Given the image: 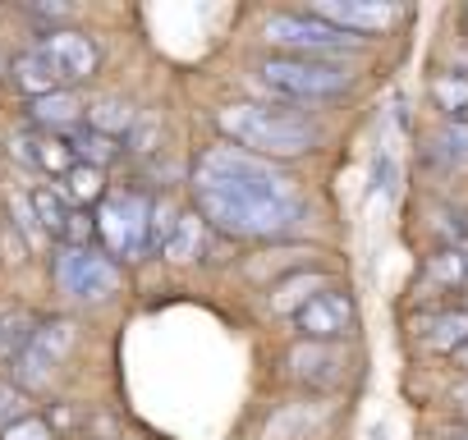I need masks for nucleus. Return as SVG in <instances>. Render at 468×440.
Returning <instances> with one entry per match:
<instances>
[{
    "mask_svg": "<svg viewBox=\"0 0 468 440\" xmlns=\"http://www.w3.org/2000/svg\"><path fill=\"white\" fill-rule=\"evenodd\" d=\"M431 101L450 120H468V74H436L431 79Z\"/></svg>",
    "mask_w": 468,
    "mask_h": 440,
    "instance_id": "24",
    "label": "nucleus"
},
{
    "mask_svg": "<svg viewBox=\"0 0 468 440\" xmlns=\"http://www.w3.org/2000/svg\"><path fill=\"white\" fill-rule=\"evenodd\" d=\"M65 147L74 152L79 165H92V170H106V165H115V161L124 156V147H120L115 138H106V133H97V129H88V124H79L74 133H65Z\"/></svg>",
    "mask_w": 468,
    "mask_h": 440,
    "instance_id": "17",
    "label": "nucleus"
},
{
    "mask_svg": "<svg viewBox=\"0 0 468 440\" xmlns=\"http://www.w3.org/2000/svg\"><path fill=\"white\" fill-rule=\"evenodd\" d=\"M216 129L229 138V147L262 156V161H290V156H303L322 142V129L308 124L303 115H290L281 106H258V101L225 106L216 115Z\"/></svg>",
    "mask_w": 468,
    "mask_h": 440,
    "instance_id": "2",
    "label": "nucleus"
},
{
    "mask_svg": "<svg viewBox=\"0 0 468 440\" xmlns=\"http://www.w3.org/2000/svg\"><path fill=\"white\" fill-rule=\"evenodd\" d=\"M294 330L313 344H340L354 330V299L335 285H326L322 294H313L299 312H294Z\"/></svg>",
    "mask_w": 468,
    "mask_h": 440,
    "instance_id": "10",
    "label": "nucleus"
},
{
    "mask_svg": "<svg viewBox=\"0 0 468 440\" xmlns=\"http://www.w3.org/2000/svg\"><path fill=\"white\" fill-rule=\"evenodd\" d=\"M56 193H60L69 206H79V211H83L88 202H101V197H106V179H101V170H92V165H79V161H74V165L60 174V188H56Z\"/></svg>",
    "mask_w": 468,
    "mask_h": 440,
    "instance_id": "21",
    "label": "nucleus"
},
{
    "mask_svg": "<svg viewBox=\"0 0 468 440\" xmlns=\"http://www.w3.org/2000/svg\"><path fill=\"white\" fill-rule=\"evenodd\" d=\"M193 197L202 225H216L229 239H294L308 225V202L294 174L239 147L197 156Z\"/></svg>",
    "mask_w": 468,
    "mask_h": 440,
    "instance_id": "1",
    "label": "nucleus"
},
{
    "mask_svg": "<svg viewBox=\"0 0 468 440\" xmlns=\"http://www.w3.org/2000/svg\"><path fill=\"white\" fill-rule=\"evenodd\" d=\"M427 349H436V353H454L459 344H468V312L459 308H445V312H436L431 317V326H427Z\"/></svg>",
    "mask_w": 468,
    "mask_h": 440,
    "instance_id": "22",
    "label": "nucleus"
},
{
    "mask_svg": "<svg viewBox=\"0 0 468 440\" xmlns=\"http://www.w3.org/2000/svg\"><path fill=\"white\" fill-rule=\"evenodd\" d=\"M202 215L197 211H179L175 215V225H170V235H165V244H161V253L170 257V262H193L197 253H202Z\"/></svg>",
    "mask_w": 468,
    "mask_h": 440,
    "instance_id": "20",
    "label": "nucleus"
},
{
    "mask_svg": "<svg viewBox=\"0 0 468 440\" xmlns=\"http://www.w3.org/2000/svg\"><path fill=\"white\" fill-rule=\"evenodd\" d=\"M69 349H74V321H69V317L37 321L33 335H28V344L10 358V381H15L24 394L47 390V385L56 381V372L65 367Z\"/></svg>",
    "mask_w": 468,
    "mask_h": 440,
    "instance_id": "5",
    "label": "nucleus"
},
{
    "mask_svg": "<svg viewBox=\"0 0 468 440\" xmlns=\"http://www.w3.org/2000/svg\"><path fill=\"white\" fill-rule=\"evenodd\" d=\"M24 413H28V394L10 376H0V431H5L15 417H24Z\"/></svg>",
    "mask_w": 468,
    "mask_h": 440,
    "instance_id": "27",
    "label": "nucleus"
},
{
    "mask_svg": "<svg viewBox=\"0 0 468 440\" xmlns=\"http://www.w3.org/2000/svg\"><path fill=\"white\" fill-rule=\"evenodd\" d=\"M450 358H454V362H459V367H468V344H459V349H454V353H450Z\"/></svg>",
    "mask_w": 468,
    "mask_h": 440,
    "instance_id": "32",
    "label": "nucleus"
},
{
    "mask_svg": "<svg viewBox=\"0 0 468 440\" xmlns=\"http://www.w3.org/2000/svg\"><path fill=\"white\" fill-rule=\"evenodd\" d=\"M37 51L47 56V65L56 69V79H60L65 92H69L74 83H88V79L97 74V65H101L97 42H92L88 33H79V28H47L42 42H37Z\"/></svg>",
    "mask_w": 468,
    "mask_h": 440,
    "instance_id": "8",
    "label": "nucleus"
},
{
    "mask_svg": "<svg viewBox=\"0 0 468 440\" xmlns=\"http://www.w3.org/2000/svg\"><path fill=\"white\" fill-rule=\"evenodd\" d=\"M133 106L124 101V97H101V101H92V106H83V124L88 129H97V133H106V138H124L129 129H133Z\"/></svg>",
    "mask_w": 468,
    "mask_h": 440,
    "instance_id": "18",
    "label": "nucleus"
},
{
    "mask_svg": "<svg viewBox=\"0 0 468 440\" xmlns=\"http://www.w3.org/2000/svg\"><path fill=\"white\" fill-rule=\"evenodd\" d=\"M28 15H33V19H51V24H56V19H69V10H65V5H51V10L42 5V10H28Z\"/></svg>",
    "mask_w": 468,
    "mask_h": 440,
    "instance_id": "31",
    "label": "nucleus"
},
{
    "mask_svg": "<svg viewBox=\"0 0 468 440\" xmlns=\"http://www.w3.org/2000/svg\"><path fill=\"white\" fill-rule=\"evenodd\" d=\"M422 285H427V289H441V294H450V289H468V239L445 244V248L427 262Z\"/></svg>",
    "mask_w": 468,
    "mask_h": 440,
    "instance_id": "15",
    "label": "nucleus"
},
{
    "mask_svg": "<svg viewBox=\"0 0 468 440\" xmlns=\"http://www.w3.org/2000/svg\"><path fill=\"white\" fill-rule=\"evenodd\" d=\"M303 15H313V19H322V24H331V28L349 33V37L386 33V28L399 19V10H395V5H358V0H317V5H308Z\"/></svg>",
    "mask_w": 468,
    "mask_h": 440,
    "instance_id": "11",
    "label": "nucleus"
},
{
    "mask_svg": "<svg viewBox=\"0 0 468 440\" xmlns=\"http://www.w3.org/2000/svg\"><path fill=\"white\" fill-rule=\"evenodd\" d=\"M33 326H37V317L28 308H0V362H10L28 344Z\"/></svg>",
    "mask_w": 468,
    "mask_h": 440,
    "instance_id": "23",
    "label": "nucleus"
},
{
    "mask_svg": "<svg viewBox=\"0 0 468 440\" xmlns=\"http://www.w3.org/2000/svg\"><path fill=\"white\" fill-rule=\"evenodd\" d=\"M450 408H454V413H463V417H468V381H463V385H454V390H450Z\"/></svg>",
    "mask_w": 468,
    "mask_h": 440,
    "instance_id": "30",
    "label": "nucleus"
},
{
    "mask_svg": "<svg viewBox=\"0 0 468 440\" xmlns=\"http://www.w3.org/2000/svg\"><path fill=\"white\" fill-rule=\"evenodd\" d=\"M10 156H15L19 165L42 170V174H56V179L74 165V152H69L65 138H56V133H15V138H10Z\"/></svg>",
    "mask_w": 468,
    "mask_h": 440,
    "instance_id": "13",
    "label": "nucleus"
},
{
    "mask_svg": "<svg viewBox=\"0 0 468 440\" xmlns=\"http://www.w3.org/2000/svg\"><path fill=\"white\" fill-rule=\"evenodd\" d=\"M147 220H152V202L138 193V188H120V193H106L97 215H92V235L106 244V257L115 262H138L147 257Z\"/></svg>",
    "mask_w": 468,
    "mask_h": 440,
    "instance_id": "4",
    "label": "nucleus"
},
{
    "mask_svg": "<svg viewBox=\"0 0 468 440\" xmlns=\"http://www.w3.org/2000/svg\"><path fill=\"white\" fill-rule=\"evenodd\" d=\"M463 312H468V308H463Z\"/></svg>",
    "mask_w": 468,
    "mask_h": 440,
    "instance_id": "34",
    "label": "nucleus"
},
{
    "mask_svg": "<svg viewBox=\"0 0 468 440\" xmlns=\"http://www.w3.org/2000/svg\"><path fill=\"white\" fill-rule=\"evenodd\" d=\"M51 271H56L60 294H69L79 303H101L120 289V267L92 244L88 248H56Z\"/></svg>",
    "mask_w": 468,
    "mask_h": 440,
    "instance_id": "7",
    "label": "nucleus"
},
{
    "mask_svg": "<svg viewBox=\"0 0 468 440\" xmlns=\"http://www.w3.org/2000/svg\"><path fill=\"white\" fill-rule=\"evenodd\" d=\"M285 367H290V376H294L299 385H308V390H331V385L345 381V353H340V344L299 340V344L290 349Z\"/></svg>",
    "mask_w": 468,
    "mask_h": 440,
    "instance_id": "12",
    "label": "nucleus"
},
{
    "mask_svg": "<svg viewBox=\"0 0 468 440\" xmlns=\"http://www.w3.org/2000/svg\"><path fill=\"white\" fill-rule=\"evenodd\" d=\"M175 206L170 202H152V220H147V248H161L165 244V235H170V225H175Z\"/></svg>",
    "mask_w": 468,
    "mask_h": 440,
    "instance_id": "28",
    "label": "nucleus"
},
{
    "mask_svg": "<svg viewBox=\"0 0 468 440\" xmlns=\"http://www.w3.org/2000/svg\"><path fill=\"white\" fill-rule=\"evenodd\" d=\"M0 440H56V426L42 413H24V417H15L5 431H0Z\"/></svg>",
    "mask_w": 468,
    "mask_h": 440,
    "instance_id": "26",
    "label": "nucleus"
},
{
    "mask_svg": "<svg viewBox=\"0 0 468 440\" xmlns=\"http://www.w3.org/2000/svg\"><path fill=\"white\" fill-rule=\"evenodd\" d=\"M326 285H331L326 276H299V280H290V285H281V289L271 294V312H290V317H294V312H299L313 294H322Z\"/></svg>",
    "mask_w": 468,
    "mask_h": 440,
    "instance_id": "25",
    "label": "nucleus"
},
{
    "mask_svg": "<svg viewBox=\"0 0 468 440\" xmlns=\"http://www.w3.org/2000/svg\"><path fill=\"white\" fill-rule=\"evenodd\" d=\"M24 115H28L33 133H56V138H65V133H74V129L83 124V101H79L74 92H47V97H33V101L24 106Z\"/></svg>",
    "mask_w": 468,
    "mask_h": 440,
    "instance_id": "14",
    "label": "nucleus"
},
{
    "mask_svg": "<svg viewBox=\"0 0 468 440\" xmlns=\"http://www.w3.org/2000/svg\"><path fill=\"white\" fill-rule=\"evenodd\" d=\"M258 83L281 97V101H299V106H317V101H335L354 88V74L345 65L331 60H303V56H271L258 65Z\"/></svg>",
    "mask_w": 468,
    "mask_h": 440,
    "instance_id": "3",
    "label": "nucleus"
},
{
    "mask_svg": "<svg viewBox=\"0 0 468 440\" xmlns=\"http://www.w3.org/2000/svg\"><path fill=\"white\" fill-rule=\"evenodd\" d=\"M10 211H15V220L24 225V235L28 239H37L42 230H37V220H33V206H28V197H10Z\"/></svg>",
    "mask_w": 468,
    "mask_h": 440,
    "instance_id": "29",
    "label": "nucleus"
},
{
    "mask_svg": "<svg viewBox=\"0 0 468 440\" xmlns=\"http://www.w3.org/2000/svg\"><path fill=\"white\" fill-rule=\"evenodd\" d=\"M450 440H468V426H459V431H450Z\"/></svg>",
    "mask_w": 468,
    "mask_h": 440,
    "instance_id": "33",
    "label": "nucleus"
},
{
    "mask_svg": "<svg viewBox=\"0 0 468 440\" xmlns=\"http://www.w3.org/2000/svg\"><path fill=\"white\" fill-rule=\"evenodd\" d=\"M262 37H267L271 47L290 51V56H303V60H322V56L358 51V47H363V37H349V33H340V28H331V24L303 15V10H299V15H271V19L262 24Z\"/></svg>",
    "mask_w": 468,
    "mask_h": 440,
    "instance_id": "6",
    "label": "nucleus"
},
{
    "mask_svg": "<svg viewBox=\"0 0 468 440\" xmlns=\"http://www.w3.org/2000/svg\"><path fill=\"white\" fill-rule=\"evenodd\" d=\"M427 156H431L441 170H463V165H468V120H445V124L431 133Z\"/></svg>",
    "mask_w": 468,
    "mask_h": 440,
    "instance_id": "19",
    "label": "nucleus"
},
{
    "mask_svg": "<svg viewBox=\"0 0 468 440\" xmlns=\"http://www.w3.org/2000/svg\"><path fill=\"white\" fill-rule=\"evenodd\" d=\"M10 79H15V88H19L28 101H33V97H47V92H65V88H60V79H56V69L47 65V56H42L37 47H28V51H19V56H15Z\"/></svg>",
    "mask_w": 468,
    "mask_h": 440,
    "instance_id": "16",
    "label": "nucleus"
},
{
    "mask_svg": "<svg viewBox=\"0 0 468 440\" xmlns=\"http://www.w3.org/2000/svg\"><path fill=\"white\" fill-rule=\"evenodd\" d=\"M33 220L47 239H56V248H88L92 244V215L69 206L56 188H33L28 193Z\"/></svg>",
    "mask_w": 468,
    "mask_h": 440,
    "instance_id": "9",
    "label": "nucleus"
}]
</instances>
